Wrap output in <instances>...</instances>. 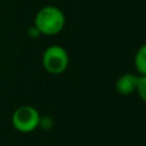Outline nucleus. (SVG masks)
Masks as SVG:
<instances>
[{
	"mask_svg": "<svg viewBox=\"0 0 146 146\" xmlns=\"http://www.w3.org/2000/svg\"><path fill=\"white\" fill-rule=\"evenodd\" d=\"M41 62L43 68L48 73L60 74L67 68L70 57L65 48L58 44H52L44 49Z\"/></svg>",
	"mask_w": 146,
	"mask_h": 146,
	"instance_id": "nucleus-3",
	"label": "nucleus"
},
{
	"mask_svg": "<svg viewBox=\"0 0 146 146\" xmlns=\"http://www.w3.org/2000/svg\"><path fill=\"white\" fill-rule=\"evenodd\" d=\"M29 35H30L32 39H36V38H39V36L41 35V33H40V31L33 25L32 27L29 29Z\"/></svg>",
	"mask_w": 146,
	"mask_h": 146,
	"instance_id": "nucleus-8",
	"label": "nucleus"
},
{
	"mask_svg": "<svg viewBox=\"0 0 146 146\" xmlns=\"http://www.w3.org/2000/svg\"><path fill=\"white\" fill-rule=\"evenodd\" d=\"M65 22L66 18L63 10L51 5L42 7L34 17V26L40 31L41 35H56L60 33Z\"/></svg>",
	"mask_w": 146,
	"mask_h": 146,
	"instance_id": "nucleus-1",
	"label": "nucleus"
},
{
	"mask_svg": "<svg viewBox=\"0 0 146 146\" xmlns=\"http://www.w3.org/2000/svg\"><path fill=\"white\" fill-rule=\"evenodd\" d=\"M54 125V121L50 116H40V121H39V127L41 129L44 130H49L51 129Z\"/></svg>",
	"mask_w": 146,
	"mask_h": 146,
	"instance_id": "nucleus-7",
	"label": "nucleus"
},
{
	"mask_svg": "<svg viewBox=\"0 0 146 146\" xmlns=\"http://www.w3.org/2000/svg\"><path fill=\"white\" fill-rule=\"evenodd\" d=\"M136 91L140 97V99L144 103H146V75H139Z\"/></svg>",
	"mask_w": 146,
	"mask_h": 146,
	"instance_id": "nucleus-6",
	"label": "nucleus"
},
{
	"mask_svg": "<svg viewBox=\"0 0 146 146\" xmlns=\"http://www.w3.org/2000/svg\"><path fill=\"white\" fill-rule=\"evenodd\" d=\"M135 66L140 75H146V43L137 50L135 55Z\"/></svg>",
	"mask_w": 146,
	"mask_h": 146,
	"instance_id": "nucleus-5",
	"label": "nucleus"
},
{
	"mask_svg": "<svg viewBox=\"0 0 146 146\" xmlns=\"http://www.w3.org/2000/svg\"><path fill=\"white\" fill-rule=\"evenodd\" d=\"M40 116L39 111L32 105H22L14 111L11 115V124L17 131L29 133L39 128Z\"/></svg>",
	"mask_w": 146,
	"mask_h": 146,
	"instance_id": "nucleus-2",
	"label": "nucleus"
},
{
	"mask_svg": "<svg viewBox=\"0 0 146 146\" xmlns=\"http://www.w3.org/2000/svg\"><path fill=\"white\" fill-rule=\"evenodd\" d=\"M138 78L139 75H136L133 73H124L117 78L115 81V89L119 94L123 96H129L133 94L137 89L138 84Z\"/></svg>",
	"mask_w": 146,
	"mask_h": 146,
	"instance_id": "nucleus-4",
	"label": "nucleus"
}]
</instances>
